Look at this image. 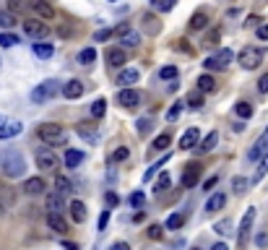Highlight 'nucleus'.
<instances>
[{
    "mask_svg": "<svg viewBox=\"0 0 268 250\" xmlns=\"http://www.w3.org/2000/svg\"><path fill=\"white\" fill-rule=\"evenodd\" d=\"M47 224H50L58 235H66V232H68V221L63 219L58 211H47Z\"/></svg>",
    "mask_w": 268,
    "mask_h": 250,
    "instance_id": "dca6fc26",
    "label": "nucleus"
},
{
    "mask_svg": "<svg viewBox=\"0 0 268 250\" xmlns=\"http://www.w3.org/2000/svg\"><path fill=\"white\" fill-rule=\"evenodd\" d=\"M234 112L242 117V120H247V117H253V105H250V102H237V105H234Z\"/></svg>",
    "mask_w": 268,
    "mask_h": 250,
    "instance_id": "7c9ffc66",
    "label": "nucleus"
},
{
    "mask_svg": "<svg viewBox=\"0 0 268 250\" xmlns=\"http://www.w3.org/2000/svg\"><path fill=\"white\" fill-rule=\"evenodd\" d=\"M232 188H234L237 196H242V193L247 190V180H245V178H234V180H232Z\"/></svg>",
    "mask_w": 268,
    "mask_h": 250,
    "instance_id": "49530a36",
    "label": "nucleus"
},
{
    "mask_svg": "<svg viewBox=\"0 0 268 250\" xmlns=\"http://www.w3.org/2000/svg\"><path fill=\"white\" fill-rule=\"evenodd\" d=\"M146 235H149L151 240H162V227L159 224H151L149 229H146Z\"/></svg>",
    "mask_w": 268,
    "mask_h": 250,
    "instance_id": "603ef678",
    "label": "nucleus"
},
{
    "mask_svg": "<svg viewBox=\"0 0 268 250\" xmlns=\"http://www.w3.org/2000/svg\"><path fill=\"white\" fill-rule=\"evenodd\" d=\"M193 146H201V131L198 128H188L180 138V149H193Z\"/></svg>",
    "mask_w": 268,
    "mask_h": 250,
    "instance_id": "4468645a",
    "label": "nucleus"
},
{
    "mask_svg": "<svg viewBox=\"0 0 268 250\" xmlns=\"http://www.w3.org/2000/svg\"><path fill=\"white\" fill-rule=\"evenodd\" d=\"M216 143H219V133H216V131H211V133L201 141L198 151H201V154H208V151H214V146H216Z\"/></svg>",
    "mask_w": 268,
    "mask_h": 250,
    "instance_id": "5701e85b",
    "label": "nucleus"
},
{
    "mask_svg": "<svg viewBox=\"0 0 268 250\" xmlns=\"http://www.w3.org/2000/svg\"><path fill=\"white\" fill-rule=\"evenodd\" d=\"M34 55L39 60H50L52 55H55V47H52V44H44V42H36L34 44Z\"/></svg>",
    "mask_w": 268,
    "mask_h": 250,
    "instance_id": "b1692460",
    "label": "nucleus"
},
{
    "mask_svg": "<svg viewBox=\"0 0 268 250\" xmlns=\"http://www.w3.org/2000/svg\"><path fill=\"white\" fill-rule=\"evenodd\" d=\"M117 83H120L123 89L138 83V71H135V68H123V71H120V76H117Z\"/></svg>",
    "mask_w": 268,
    "mask_h": 250,
    "instance_id": "6ab92c4d",
    "label": "nucleus"
},
{
    "mask_svg": "<svg viewBox=\"0 0 268 250\" xmlns=\"http://www.w3.org/2000/svg\"><path fill=\"white\" fill-rule=\"evenodd\" d=\"M55 94H58V81H55V78H50V81L39 83V86H36V89L32 91V102H34V105H42V102L52 99Z\"/></svg>",
    "mask_w": 268,
    "mask_h": 250,
    "instance_id": "20e7f679",
    "label": "nucleus"
},
{
    "mask_svg": "<svg viewBox=\"0 0 268 250\" xmlns=\"http://www.w3.org/2000/svg\"><path fill=\"white\" fill-rule=\"evenodd\" d=\"M188 107L190 109H201L203 107V91L198 89V91H190L188 94Z\"/></svg>",
    "mask_w": 268,
    "mask_h": 250,
    "instance_id": "473e14b6",
    "label": "nucleus"
},
{
    "mask_svg": "<svg viewBox=\"0 0 268 250\" xmlns=\"http://www.w3.org/2000/svg\"><path fill=\"white\" fill-rule=\"evenodd\" d=\"M224 203H227V196H224V193H214V196L206 201V211H208V214L221 211V209H224Z\"/></svg>",
    "mask_w": 268,
    "mask_h": 250,
    "instance_id": "412c9836",
    "label": "nucleus"
},
{
    "mask_svg": "<svg viewBox=\"0 0 268 250\" xmlns=\"http://www.w3.org/2000/svg\"><path fill=\"white\" fill-rule=\"evenodd\" d=\"M268 151V128L263 131V136L258 138V141L253 143V149L247 151V159H253V162H261V156Z\"/></svg>",
    "mask_w": 268,
    "mask_h": 250,
    "instance_id": "9b49d317",
    "label": "nucleus"
},
{
    "mask_svg": "<svg viewBox=\"0 0 268 250\" xmlns=\"http://www.w3.org/2000/svg\"><path fill=\"white\" fill-rule=\"evenodd\" d=\"M258 89H261L263 94H268V73H266V76H261V81H258Z\"/></svg>",
    "mask_w": 268,
    "mask_h": 250,
    "instance_id": "13d9d810",
    "label": "nucleus"
},
{
    "mask_svg": "<svg viewBox=\"0 0 268 250\" xmlns=\"http://www.w3.org/2000/svg\"><path fill=\"white\" fill-rule=\"evenodd\" d=\"M13 24H16V13H11V11H0V26H3V29H11Z\"/></svg>",
    "mask_w": 268,
    "mask_h": 250,
    "instance_id": "58836bf2",
    "label": "nucleus"
},
{
    "mask_svg": "<svg viewBox=\"0 0 268 250\" xmlns=\"http://www.w3.org/2000/svg\"><path fill=\"white\" fill-rule=\"evenodd\" d=\"M143 203H146V196H143L141 190H135L133 196H131V206L133 209H143Z\"/></svg>",
    "mask_w": 268,
    "mask_h": 250,
    "instance_id": "a18cd8bd",
    "label": "nucleus"
},
{
    "mask_svg": "<svg viewBox=\"0 0 268 250\" xmlns=\"http://www.w3.org/2000/svg\"><path fill=\"white\" fill-rule=\"evenodd\" d=\"M24 131V125L18 123V120H0V141L3 138H13Z\"/></svg>",
    "mask_w": 268,
    "mask_h": 250,
    "instance_id": "f8f14e48",
    "label": "nucleus"
},
{
    "mask_svg": "<svg viewBox=\"0 0 268 250\" xmlns=\"http://www.w3.org/2000/svg\"><path fill=\"white\" fill-rule=\"evenodd\" d=\"M47 209H50V211H58V214H60L63 209H66L63 193H50V196H47Z\"/></svg>",
    "mask_w": 268,
    "mask_h": 250,
    "instance_id": "393cba45",
    "label": "nucleus"
},
{
    "mask_svg": "<svg viewBox=\"0 0 268 250\" xmlns=\"http://www.w3.org/2000/svg\"><path fill=\"white\" fill-rule=\"evenodd\" d=\"M120 42H123V47H138V44H141V36L128 29L125 34H120Z\"/></svg>",
    "mask_w": 268,
    "mask_h": 250,
    "instance_id": "bb28decb",
    "label": "nucleus"
},
{
    "mask_svg": "<svg viewBox=\"0 0 268 250\" xmlns=\"http://www.w3.org/2000/svg\"><path fill=\"white\" fill-rule=\"evenodd\" d=\"M261 21H263L261 16H250V21H247V26H261Z\"/></svg>",
    "mask_w": 268,
    "mask_h": 250,
    "instance_id": "e2e57ef3",
    "label": "nucleus"
},
{
    "mask_svg": "<svg viewBox=\"0 0 268 250\" xmlns=\"http://www.w3.org/2000/svg\"><path fill=\"white\" fill-rule=\"evenodd\" d=\"M109 224V211H101V216H99V229H107Z\"/></svg>",
    "mask_w": 268,
    "mask_h": 250,
    "instance_id": "4d7b16f0",
    "label": "nucleus"
},
{
    "mask_svg": "<svg viewBox=\"0 0 268 250\" xmlns=\"http://www.w3.org/2000/svg\"><path fill=\"white\" fill-rule=\"evenodd\" d=\"M255 245L258 248H268V232H258L255 235Z\"/></svg>",
    "mask_w": 268,
    "mask_h": 250,
    "instance_id": "864d4df0",
    "label": "nucleus"
},
{
    "mask_svg": "<svg viewBox=\"0 0 268 250\" xmlns=\"http://www.w3.org/2000/svg\"><path fill=\"white\" fill-rule=\"evenodd\" d=\"M214 229H216L219 235H229V232H232V229H229V221H219V224H216Z\"/></svg>",
    "mask_w": 268,
    "mask_h": 250,
    "instance_id": "5fc2aeb1",
    "label": "nucleus"
},
{
    "mask_svg": "<svg viewBox=\"0 0 268 250\" xmlns=\"http://www.w3.org/2000/svg\"><path fill=\"white\" fill-rule=\"evenodd\" d=\"M128 156H131V149H128V146H120V149L112 154V162H125Z\"/></svg>",
    "mask_w": 268,
    "mask_h": 250,
    "instance_id": "de8ad7c7",
    "label": "nucleus"
},
{
    "mask_svg": "<svg viewBox=\"0 0 268 250\" xmlns=\"http://www.w3.org/2000/svg\"><path fill=\"white\" fill-rule=\"evenodd\" d=\"M216 182H219V175H214V178H208L206 182H203V190H214Z\"/></svg>",
    "mask_w": 268,
    "mask_h": 250,
    "instance_id": "6e6d98bb",
    "label": "nucleus"
},
{
    "mask_svg": "<svg viewBox=\"0 0 268 250\" xmlns=\"http://www.w3.org/2000/svg\"><path fill=\"white\" fill-rule=\"evenodd\" d=\"M44 188H47V185H44L42 178H29L24 182V190L29 193V196H39V193H44Z\"/></svg>",
    "mask_w": 268,
    "mask_h": 250,
    "instance_id": "aec40b11",
    "label": "nucleus"
},
{
    "mask_svg": "<svg viewBox=\"0 0 268 250\" xmlns=\"http://www.w3.org/2000/svg\"><path fill=\"white\" fill-rule=\"evenodd\" d=\"M32 11H36L42 18H55V8L50 5V0H29Z\"/></svg>",
    "mask_w": 268,
    "mask_h": 250,
    "instance_id": "f3484780",
    "label": "nucleus"
},
{
    "mask_svg": "<svg viewBox=\"0 0 268 250\" xmlns=\"http://www.w3.org/2000/svg\"><path fill=\"white\" fill-rule=\"evenodd\" d=\"M55 188H58V193L66 196V193H73V182L66 178V175H58V178H55Z\"/></svg>",
    "mask_w": 268,
    "mask_h": 250,
    "instance_id": "c85d7f7f",
    "label": "nucleus"
},
{
    "mask_svg": "<svg viewBox=\"0 0 268 250\" xmlns=\"http://www.w3.org/2000/svg\"><path fill=\"white\" fill-rule=\"evenodd\" d=\"M115 34H117L115 29H99L94 34V42H104V39H109V36H115Z\"/></svg>",
    "mask_w": 268,
    "mask_h": 250,
    "instance_id": "09e8293b",
    "label": "nucleus"
},
{
    "mask_svg": "<svg viewBox=\"0 0 268 250\" xmlns=\"http://www.w3.org/2000/svg\"><path fill=\"white\" fill-rule=\"evenodd\" d=\"M109 250H131V245H128V243H115Z\"/></svg>",
    "mask_w": 268,
    "mask_h": 250,
    "instance_id": "0e129e2a",
    "label": "nucleus"
},
{
    "mask_svg": "<svg viewBox=\"0 0 268 250\" xmlns=\"http://www.w3.org/2000/svg\"><path fill=\"white\" fill-rule=\"evenodd\" d=\"M180 105H182V102H174V105L167 109V115H164V117H167V123H174V120L180 117V112H182V107H180Z\"/></svg>",
    "mask_w": 268,
    "mask_h": 250,
    "instance_id": "79ce46f5",
    "label": "nucleus"
},
{
    "mask_svg": "<svg viewBox=\"0 0 268 250\" xmlns=\"http://www.w3.org/2000/svg\"><path fill=\"white\" fill-rule=\"evenodd\" d=\"M169 182H172V178H169V172H162L159 175V180H156V193H164V190H167L169 188Z\"/></svg>",
    "mask_w": 268,
    "mask_h": 250,
    "instance_id": "ea45409f",
    "label": "nucleus"
},
{
    "mask_svg": "<svg viewBox=\"0 0 268 250\" xmlns=\"http://www.w3.org/2000/svg\"><path fill=\"white\" fill-rule=\"evenodd\" d=\"M232 60H234V52H232V50H219L214 58H208L203 66H206L208 71H211V68H227Z\"/></svg>",
    "mask_w": 268,
    "mask_h": 250,
    "instance_id": "1a4fd4ad",
    "label": "nucleus"
},
{
    "mask_svg": "<svg viewBox=\"0 0 268 250\" xmlns=\"http://www.w3.org/2000/svg\"><path fill=\"white\" fill-rule=\"evenodd\" d=\"M164 162H167V156H162V159H159V162H154V164L149 167V170H146V175H143V180H146V182H149V180L154 178V175H156V172H159V167H162Z\"/></svg>",
    "mask_w": 268,
    "mask_h": 250,
    "instance_id": "c03bdc74",
    "label": "nucleus"
},
{
    "mask_svg": "<svg viewBox=\"0 0 268 250\" xmlns=\"http://www.w3.org/2000/svg\"><path fill=\"white\" fill-rule=\"evenodd\" d=\"M198 89L206 94V91H214L216 89V81H214V76H208V73H203V76H198Z\"/></svg>",
    "mask_w": 268,
    "mask_h": 250,
    "instance_id": "cd10ccee",
    "label": "nucleus"
},
{
    "mask_svg": "<svg viewBox=\"0 0 268 250\" xmlns=\"http://www.w3.org/2000/svg\"><path fill=\"white\" fill-rule=\"evenodd\" d=\"M94 60H97V50L94 47H84L78 52V63H81V66H91Z\"/></svg>",
    "mask_w": 268,
    "mask_h": 250,
    "instance_id": "c756f323",
    "label": "nucleus"
},
{
    "mask_svg": "<svg viewBox=\"0 0 268 250\" xmlns=\"http://www.w3.org/2000/svg\"><path fill=\"white\" fill-rule=\"evenodd\" d=\"M219 36H221V32H214V34H208V36H206V44H216V42H219Z\"/></svg>",
    "mask_w": 268,
    "mask_h": 250,
    "instance_id": "052dcab7",
    "label": "nucleus"
},
{
    "mask_svg": "<svg viewBox=\"0 0 268 250\" xmlns=\"http://www.w3.org/2000/svg\"><path fill=\"white\" fill-rule=\"evenodd\" d=\"M86 159V154L84 151H78V149H68V154H66V167L68 170H76V167Z\"/></svg>",
    "mask_w": 268,
    "mask_h": 250,
    "instance_id": "4be33fe9",
    "label": "nucleus"
},
{
    "mask_svg": "<svg viewBox=\"0 0 268 250\" xmlns=\"http://www.w3.org/2000/svg\"><path fill=\"white\" fill-rule=\"evenodd\" d=\"M201 172H203V167L198 162L188 164V170H185V175H182V188H196L198 180H201Z\"/></svg>",
    "mask_w": 268,
    "mask_h": 250,
    "instance_id": "9d476101",
    "label": "nucleus"
},
{
    "mask_svg": "<svg viewBox=\"0 0 268 250\" xmlns=\"http://www.w3.org/2000/svg\"><path fill=\"white\" fill-rule=\"evenodd\" d=\"M81 94H84V83L78 78H70L68 83H63V97L66 99H78Z\"/></svg>",
    "mask_w": 268,
    "mask_h": 250,
    "instance_id": "2eb2a0df",
    "label": "nucleus"
},
{
    "mask_svg": "<svg viewBox=\"0 0 268 250\" xmlns=\"http://www.w3.org/2000/svg\"><path fill=\"white\" fill-rule=\"evenodd\" d=\"M76 131H78V136H84V138H94L97 136V125L94 123H78Z\"/></svg>",
    "mask_w": 268,
    "mask_h": 250,
    "instance_id": "2f4dec72",
    "label": "nucleus"
},
{
    "mask_svg": "<svg viewBox=\"0 0 268 250\" xmlns=\"http://www.w3.org/2000/svg\"><path fill=\"white\" fill-rule=\"evenodd\" d=\"M185 224V216L182 214H169L167 216V229H180Z\"/></svg>",
    "mask_w": 268,
    "mask_h": 250,
    "instance_id": "a19ab883",
    "label": "nucleus"
},
{
    "mask_svg": "<svg viewBox=\"0 0 268 250\" xmlns=\"http://www.w3.org/2000/svg\"><path fill=\"white\" fill-rule=\"evenodd\" d=\"M174 3H177V0H151V8H156L159 13H167L174 8Z\"/></svg>",
    "mask_w": 268,
    "mask_h": 250,
    "instance_id": "c9c22d12",
    "label": "nucleus"
},
{
    "mask_svg": "<svg viewBox=\"0 0 268 250\" xmlns=\"http://www.w3.org/2000/svg\"><path fill=\"white\" fill-rule=\"evenodd\" d=\"M169 143H172V136H169V133H162V136H156V138H154V143H151V146H154L156 151H164Z\"/></svg>",
    "mask_w": 268,
    "mask_h": 250,
    "instance_id": "f704fd0d",
    "label": "nucleus"
},
{
    "mask_svg": "<svg viewBox=\"0 0 268 250\" xmlns=\"http://www.w3.org/2000/svg\"><path fill=\"white\" fill-rule=\"evenodd\" d=\"M34 162H36V167H39V170L52 172L55 167H58V156H55L50 149H39V151L34 154Z\"/></svg>",
    "mask_w": 268,
    "mask_h": 250,
    "instance_id": "6e6552de",
    "label": "nucleus"
},
{
    "mask_svg": "<svg viewBox=\"0 0 268 250\" xmlns=\"http://www.w3.org/2000/svg\"><path fill=\"white\" fill-rule=\"evenodd\" d=\"M149 128H151V117H141V120H138V133H141V136L149 133Z\"/></svg>",
    "mask_w": 268,
    "mask_h": 250,
    "instance_id": "8fccbe9b",
    "label": "nucleus"
},
{
    "mask_svg": "<svg viewBox=\"0 0 268 250\" xmlns=\"http://www.w3.org/2000/svg\"><path fill=\"white\" fill-rule=\"evenodd\" d=\"M63 248H66V250H78L76 243H63Z\"/></svg>",
    "mask_w": 268,
    "mask_h": 250,
    "instance_id": "69168bd1",
    "label": "nucleus"
},
{
    "mask_svg": "<svg viewBox=\"0 0 268 250\" xmlns=\"http://www.w3.org/2000/svg\"><path fill=\"white\" fill-rule=\"evenodd\" d=\"M255 214H258V211H255V206H253V209L245 211L242 221H239V229H237V243H239V248H245V243H247V235H250V229H253Z\"/></svg>",
    "mask_w": 268,
    "mask_h": 250,
    "instance_id": "39448f33",
    "label": "nucleus"
},
{
    "mask_svg": "<svg viewBox=\"0 0 268 250\" xmlns=\"http://www.w3.org/2000/svg\"><path fill=\"white\" fill-rule=\"evenodd\" d=\"M258 39H268V24L258 26Z\"/></svg>",
    "mask_w": 268,
    "mask_h": 250,
    "instance_id": "bf43d9fd",
    "label": "nucleus"
},
{
    "mask_svg": "<svg viewBox=\"0 0 268 250\" xmlns=\"http://www.w3.org/2000/svg\"><path fill=\"white\" fill-rule=\"evenodd\" d=\"M24 167H26V162L18 151H13V149L3 151V172L8 175V178H21Z\"/></svg>",
    "mask_w": 268,
    "mask_h": 250,
    "instance_id": "f03ea898",
    "label": "nucleus"
},
{
    "mask_svg": "<svg viewBox=\"0 0 268 250\" xmlns=\"http://www.w3.org/2000/svg\"><path fill=\"white\" fill-rule=\"evenodd\" d=\"M8 8H11V13H24L26 11V5L21 0H8Z\"/></svg>",
    "mask_w": 268,
    "mask_h": 250,
    "instance_id": "3c124183",
    "label": "nucleus"
},
{
    "mask_svg": "<svg viewBox=\"0 0 268 250\" xmlns=\"http://www.w3.org/2000/svg\"><path fill=\"white\" fill-rule=\"evenodd\" d=\"M206 24H208V16L203 13V11H198V13H193V16H190V29H193V32L206 29Z\"/></svg>",
    "mask_w": 268,
    "mask_h": 250,
    "instance_id": "a878e982",
    "label": "nucleus"
},
{
    "mask_svg": "<svg viewBox=\"0 0 268 250\" xmlns=\"http://www.w3.org/2000/svg\"><path fill=\"white\" fill-rule=\"evenodd\" d=\"M263 58H266V50H263V47H245L242 52L237 55V63H239L245 71H255V68L263 63Z\"/></svg>",
    "mask_w": 268,
    "mask_h": 250,
    "instance_id": "7ed1b4c3",
    "label": "nucleus"
},
{
    "mask_svg": "<svg viewBox=\"0 0 268 250\" xmlns=\"http://www.w3.org/2000/svg\"><path fill=\"white\" fill-rule=\"evenodd\" d=\"M159 78H164V81L177 78V66H164V68H159Z\"/></svg>",
    "mask_w": 268,
    "mask_h": 250,
    "instance_id": "37998d69",
    "label": "nucleus"
},
{
    "mask_svg": "<svg viewBox=\"0 0 268 250\" xmlns=\"http://www.w3.org/2000/svg\"><path fill=\"white\" fill-rule=\"evenodd\" d=\"M117 105H123L125 109H135L138 105H141V94H138L133 86L120 89V94H117Z\"/></svg>",
    "mask_w": 268,
    "mask_h": 250,
    "instance_id": "0eeeda50",
    "label": "nucleus"
},
{
    "mask_svg": "<svg viewBox=\"0 0 268 250\" xmlns=\"http://www.w3.org/2000/svg\"><path fill=\"white\" fill-rule=\"evenodd\" d=\"M18 44V36L11 34V32H0V47H13Z\"/></svg>",
    "mask_w": 268,
    "mask_h": 250,
    "instance_id": "4c0bfd02",
    "label": "nucleus"
},
{
    "mask_svg": "<svg viewBox=\"0 0 268 250\" xmlns=\"http://www.w3.org/2000/svg\"><path fill=\"white\" fill-rule=\"evenodd\" d=\"M211 250H229V248H227L224 243H216V245H214V248H211Z\"/></svg>",
    "mask_w": 268,
    "mask_h": 250,
    "instance_id": "338daca9",
    "label": "nucleus"
},
{
    "mask_svg": "<svg viewBox=\"0 0 268 250\" xmlns=\"http://www.w3.org/2000/svg\"><path fill=\"white\" fill-rule=\"evenodd\" d=\"M104 58H107V63H109V66H112V68H123L125 63H128V55H125V47H109V50H107V55H104Z\"/></svg>",
    "mask_w": 268,
    "mask_h": 250,
    "instance_id": "ddd939ff",
    "label": "nucleus"
},
{
    "mask_svg": "<svg viewBox=\"0 0 268 250\" xmlns=\"http://www.w3.org/2000/svg\"><path fill=\"white\" fill-rule=\"evenodd\" d=\"M70 219L76 221V224H84L86 221V206H84V201H70Z\"/></svg>",
    "mask_w": 268,
    "mask_h": 250,
    "instance_id": "a211bd4d",
    "label": "nucleus"
},
{
    "mask_svg": "<svg viewBox=\"0 0 268 250\" xmlns=\"http://www.w3.org/2000/svg\"><path fill=\"white\" fill-rule=\"evenodd\" d=\"M268 175V151L261 156V164H258V172H255V178H253V182H261L263 178Z\"/></svg>",
    "mask_w": 268,
    "mask_h": 250,
    "instance_id": "72a5a7b5",
    "label": "nucleus"
},
{
    "mask_svg": "<svg viewBox=\"0 0 268 250\" xmlns=\"http://www.w3.org/2000/svg\"><path fill=\"white\" fill-rule=\"evenodd\" d=\"M117 193H107V206H117Z\"/></svg>",
    "mask_w": 268,
    "mask_h": 250,
    "instance_id": "680f3d73",
    "label": "nucleus"
},
{
    "mask_svg": "<svg viewBox=\"0 0 268 250\" xmlns=\"http://www.w3.org/2000/svg\"><path fill=\"white\" fill-rule=\"evenodd\" d=\"M39 138L47 146H63V143H68V131L58 123H44L39 125Z\"/></svg>",
    "mask_w": 268,
    "mask_h": 250,
    "instance_id": "f257e3e1",
    "label": "nucleus"
},
{
    "mask_svg": "<svg viewBox=\"0 0 268 250\" xmlns=\"http://www.w3.org/2000/svg\"><path fill=\"white\" fill-rule=\"evenodd\" d=\"M24 34L32 36V39H44V36L50 34V29H47V24H44V21H34V18H26V21H24Z\"/></svg>",
    "mask_w": 268,
    "mask_h": 250,
    "instance_id": "423d86ee",
    "label": "nucleus"
},
{
    "mask_svg": "<svg viewBox=\"0 0 268 250\" xmlns=\"http://www.w3.org/2000/svg\"><path fill=\"white\" fill-rule=\"evenodd\" d=\"M104 112H107V102L104 99H97L94 105H91V115H94V120L104 117Z\"/></svg>",
    "mask_w": 268,
    "mask_h": 250,
    "instance_id": "e433bc0d",
    "label": "nucleus"
}]
</instances>
